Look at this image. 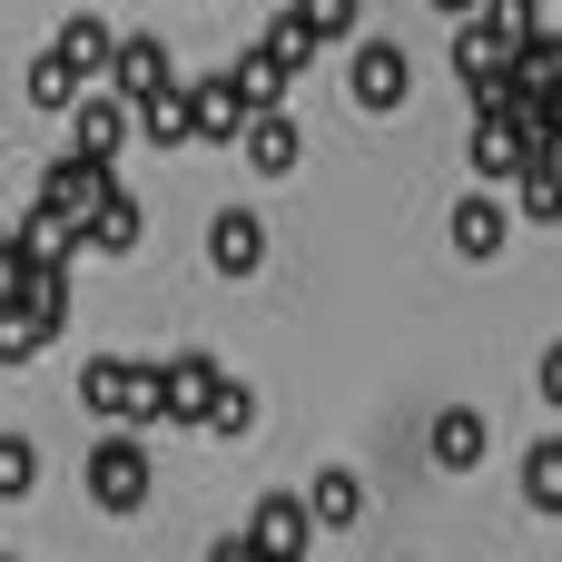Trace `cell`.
I'll return each instance as SVG.
<instances>
[{
    "mask_svg": "<svg viewBox=\"0 0 562 562\" xmlns=\"http://www.w3.org/2000/svg\"><path fill=\"white\" fill-rule=\"evenodd\" d=\"M89 504H99V514H138V504H148V454H138L128 435H99V445H89Z\"/></svg>",
    "mask_w": 562,
    "mask_h": 562,
    "instance_id": "3",
    "label": "cell"
},
{
    "mask_svg": "<svg viewBox=\"0 0 562 562\" xmlns=\"http://www.w3.org/2000/svg\"><path fill=\"white\" fill-rule=\"evenodd\" d=\"M79 405H89L99 425H168L158 366H128V356H89V366H79Z\"/></svg>",
    "mask_w": 562,
    "mask_h": 562,
    "instance_id": "1",
    "label": "cell"
},
{
    "mask_svg": "<svg viewBox=\"0 0 562 562\" xmlns=\"http://www.w3.org/2000/svg\"><path fill=\"white\" fill-rule=\"evenodd\" d=\"M138 237H148V217H138V198H128V188H109V198H99V217H89V247H109V257H128Z\"/></svg>",
    "mask_w": 562,
    "mask_h": 562,
    "instance_id": "18",
    "label": "cell"
},
{
    "mask_svg": "<svg viewBox=\"0 0 562 562\" xmlns=\"http://www.w3.org/2000/svg\"><path fill=\"white\" fill-rule=\"evenodd\" d=\"M30 484H40V445L30 435H0V504H20Z\"/></svg>",
    "mask_w": 562,
    "mask_h": 562,
    "instance_id": "26",
    "label": "cell"
},
{
    "mask_svg": "<svg viewBox=\"0 0 562 562\" xmlns=\"http://www.w3.org/2000/svg\"><path fill=\"white\" fill-rule=\"evenodd\" d=\"M49 49H59V59H69V69H79V79H109V49H119V30H109V20H99V10H69V20H59V40H49Z\"/></svg>",
    "mask_w": 562,
    "mask_h": 562,
    "instance_id": "13",
    "label": "cell"
},
{
    "mask_svg": "<svg viewBox=\"0 0 562 562\" xmlns=\"http://www.w3.org/2000/svg\"><path fill=\"white\" fill-rule=\"evenodd\" d=\"M237 148H247V168H257V178H286V168L306 158V138H296V119H286V99H277V109H247V128H237Z\"/></svg>",
    "mask_w": 562,
    "mask_h": 562,
    "instance_id": "8",
    "label": "cell"
},
{
    "mask_svg": "<svg viewBox=\"0 0 562 562\" xmlns=\"http://www.w3.org/2000/svg\"><path fill=\"white\" fill-rule=\"evenodd\" d=\"M109 188H119V168H109V158H89V148H69V158L40 178V198L79 227V247H89V217H99V198H109Z\"/></svg>",
    "mask_w": 562,
    "mask_h": 562,
    "instance_id": "2",
    "label": "cell"
},
{
    "mask_svg": "<svg viewBox=\"0 0 562 562\" xmlns=\"http://www.w3.org/2000/svg\"><path fill=\"white\" fill-rule=\"evenodd\" d=\"M445 237H454V257H504V237H514V207L504 198H454V217H445Z\"/></svg>",
    "mask_w": 562,
    "mask_h": 562,
    "instance_id": "9",
    "label": "cell"
},
{
    "mask_svg": "<svg viewBox=\"0 0 562 562\" xmlns=\"http://www.w3.org/2000/svg\"><path fill=\"white\" fill-rule=\"evenodd\" d=\"M296 10H306V30H316V40H356V20H366L356 0H296Z\"/></svg>",
    "mask_w": 562,
    "mask_h": 562,
    "instance_id": "28",
    "label": "cell"
},
{
    "mask_svg": "<svg viewBox=\"0 0 562 562\" xmlns=\"http://www.w3.org/2000/svg\"><path fill=\"white\" fill-rule=\"evenodd\" d=\"M69 128H79V148H89V158H119V148H128V128H138V109H128L109 79H89V89L69 99Z\"/></svg>",
    "mask_w": 562,
    "mask_h": 562,
    "instance_id": "5",
    "label": "cell"
},
{
    "mask_svg": "<svg viewBox=\"0 0 562 562\" xmlns=\"http://www.w3.org/2000/svg\"><path fill=\"white\" fill-rule=\"evenodd\" d=\"M257 49H267V59H277V69H286V79H296V69H306V59H316V49H326V40H316V30H306V10H277V20H267V30H257Z\"/></svg>",
    "mask_w": 562,
    "mask_h": 562,
    "instance_id": "17",
    "label": "cell"
},
{
    "mask_svg": "<svg viewBox=\"0 0 562 562\" xmlns=\"http://www.w3.org/2000/svg\"><path fill=\"white\" fill-rule=\"evenodd\" d=\"M533 385H543V405L562 415V346H543V375H533Z\"/></svg>",
    "mask_w": 562,
    "mask_h": 562,
    "instance_id": "30",
    "label": "cell"
},
{
    "mask_svg": "<svg viewBox=\"0 0 562 562\" xmlns=\"http://www.w3.org/2000/svg\"><path fill=\"white\" fill-rule=\"evenodd\" d=\"M207 385H217L207 356H168V366H158V405H168V425H207Z\"/></svg>",
    "mask_w": 562,
    "mask_h": 562,
    "instance_id": "12",
    "label": "cell"
},
{
    "mask_svg": "<svg viewBox=\"0 0 562 562\" xmlns=\"http://www.w3.org/2000/svg\"><path fill=\"white\" fill-rule=\"evenodd\" d=\"M306 504H316V524H326V533H346V524H356V514H366V484H356V474H346V464H326V474H316V494H306Z\"/></svg>",
    "mask_w": 562,
    "mask_h": 562,
    "instance_id": "19",
    "label": "cell"
},
{
    "mask_svg": "<svg viewBox=\"0 0 562 562\" xmlns=\"http://www.w3.org/2000/svg\"><path fill=\"white\" fill-rule=\"evenodd\" d=\"M227 79H237V99H247V109H277V99H286V69H277L267 49H247V59L227 69Z\"/></svg>",
    "mask_w": 562,
    "mask_h": 562,
    "instance_id": "24",
    "label": "cell"
},
{
    "mask_svg": "<svg viewBox=\"0 0 562 562\" xmlns=\"http://www.w3.org/2000/svg\"><path fill=\"white\" fill-rule=\"evenodd\" d=\"M188 109H198V138H237V128H247V99H237L227 69H217V79H188Z\"/></svg>",
    "mask_w": 562,
    "mask_h": 562,
    "instance_id": "16",
    "label": "cell"
},
{
    "mask_svg": "<svg viewBox=\"0 0 562 562\" xmlns=\"http://www.w3.org/2000/svg\"><path fill=\"white\" fill-rule=\"evenodd\" d=\"M425 454H435L445 474H474V464H484V415H474V405H445L435 435H425Z\"/></svg>",
    "mask_w": 562,
    "mask_h": 562,
    "instance_id": "14",
    "label": "cell"
},
{
    "mask_svg": "<svg viewBox=\"0 0 562 562\" xmlns=\"http://www.w3.org/2000/svg\"><path fill=\"white\" fill-rule=\"evenodd\" d=\"M306 533H316V504H306V494H257L247 543H257L267 562H296V553H306Z\"/></svg>",
    "mask_w": 562,
    "mask_h": 562,
    "instance_id": "7",
    "label": "cell"
},
{
    "mask_svg": "<svg viewBox=\"0 0 562 562\" xmlns=\"http://www.w3.org/2000/svg\"><path fill=\"white\" fill-rule=\"evenodd\" d=\"M435 10H484V0H435Z\"/></svg>",
    "mask_w": 562,
    "mask_h": 562,
    "instance_id": "31",
    "label": "cell"
},
{
    "mask_svg": "<svg viewBox=\"0 0 562 562\" xmlns=\"http://www.w3.org/2000/svg\"><path fill=\"white\" fill-rule=\"evenodd\" d=\"M20 277H30V247H20V237H0V306L20 296Z\"/></svg>",
    "mask_w": 562,
    "mask_h": 562,
    "instance_id": "29",
    "label": "cell"
},
{
    "mask_svg": "<svg viewBox=\"0 0 562 562\" xmlns=\"http://www.w3.org/2000/svg\"><path fill=\"white\" fill-rule=\"evenodd\" d=\"M49 336H59V326H40V316H30V306H20V296H10V306H0V366H30V356H40V346H49Z\"/></svg>",
    "mask_w": 562,
    "mask_h": 562,
    "instance_id": "22",
    "label": "cell"
},
{
    "mask_svg": "<svg viewBox=\"0 0 562 562\" xmlns=\"http://www.w3.org/2000/svg\"><path fill=\"white\" fill-rule=\"evenodd\" d=\"M207 267H217V277H257V267H267V227H257L247 207H217V217H207Z\"/></svg>",
    "mask_w": 562,
    "mask_h": 562,
    "instance_id": "10",
    "label": "cell"
},
{
    "mask_svg": "<svg viewBox=\"0 0 562 562\" xmlns=\"http://www.w3.org/2000/svg\"><path fill=\"white\" fill-rule=\"evenodd\" d=\"M79 89H89V79H79L59 49H40V59H30V109H69Z\"/></svg>",
    "mask_w": 562,
    "mask_h": 562,
    "instance_id": "20",
    "label": "cell"
},
{
    "mask_svg": "<svg viewBox=\"0 0 562 562\" xmlns=\"http://www.w3.org/2000/svg\"><path fill=\"white\" fill-rule=\"evenodd\" d=\"M247 425H257V395H247L237 375H217V385H207V435H247Z\"/></svg>",
    "mask_w": 562,
    "mask_h": 562,
    "instance_id": "25",
    "label": "cell"
},
{
    "mask_svg": "<svg viewBox=\"0 0 562 562\" xmlns=\"http://www.w3.org/2000/svg\"><path fill=\"white\" fill-rule=\"evenodd\" d=\"M20 247H30V257H79V227H69V217L40 198V207L20 217Z\"/></svg>",
    "mask_w": 562,
    "mask_h": 562,
    "instance_id": "21",
    "label": "cell"
},
{
    "mask_svg": "<svg viewBox=\"0 0 562 562\" xmlns=\"http://www.w3.org/2000/svg\"><path fill=\"white\" fill-rule=\"evenodd\" d=\"M524 168H533L524 119H514V109H484V119H474V178H484V188H514Z\"/></svg>",
    "mask_w": 562,
    "mask_h": 562,
    "instance_id": "6",
    "label": "cell"
},
{
    "mask_svg": "<svg viewBox=\"0 0 562 562\" xmlns=\"http://www.w3.org/2000/svg\"><path fill=\"white\" fill-rule=\"evenodd\" d=\"M138 138H158V148H188V138H198L188 79H168V89H148V99H138Z\"/></svg>",
    "mask_w": 562,
    "mask_h": 562,
    "instance_id": "15",
    "label": "cell"
},
{
    "mask_svg": "<svg viewBox=\"0 0 562 562\" xmlns=\"http://www.w3.org/2000/svg\"><path fill=\"white\" fill-rule=\"evenodd\" d=\"M168 79H178V69H168V49H158V40H148V30H128V40H119V49H109V89H119V99H128V109H138V99H148V89H168Z\"/></svg>",
    "mask_w": 562,
    "mask_h": 562,
    "instance_id": "11",
    "label": "cell"
},
{
    "mask_svg": "<svg viewBox=\"0 0 562 562\" xmlns=\"http://www.w3.org/2000/svg\"><path fill=\"white\" fill-rule=\"evenodd\" d=\"M524 504L533 514H562V445H533L524 454Z\"/></svg>",
    "mask_w": 562,
    "mask_h": 562,
    "instance_id": "23",
    "label": "cell"
},
{
    "mask_svg": "<svg viewBox=\"0 0 562 562\" xmlns=\"http://www.w3.org/2000/svg\"><path fill=\"white\" fill-rule=\"evenodd\" d=\"M405 79H415V59L395 49V40H356V59H346V99L356 109H405Z\"/></svg>",
    "mask_w": 562,
    "mask_h": 562,
    "instance_id": "4",
    "label": "cell"
},
{
    "mask_svg": "<svg viewBox=\"0 0 562 562\" xmlns=\"http://www.w3.org/2000/svg\"><path fill=\"white\" fill-rule=\"evenodd\" d=\"M514 188H524V217H562V158H533Z\"/></svg>",
    "mask_w": 562,
    "mask_h": 562,
    "instance_id": "27",
    "label": "cell"
}]
</instances>
